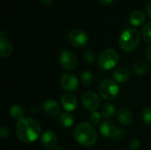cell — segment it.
Wrapping results in <instances>:
<instances>
[{"label": "cell", "instance_id": "obj_1", "mask_svg": "<svg viewBox=\"0 0 151 150\" xmlns=\"http://www.w3.org/2000/svg\"><path fill=\"white\" fill-rule=\"evenodd\" d=\"M41 126L33 118H23L18 121L16 125V134L18 138L26 143H31L36 141L41 135Z\"/></svg>", "mask_w": 151, "mask_h": 150}, {"label": "cell", "instance_id": "obj_2", "mask_svg": "<svg viewBox=\"0 0 151 150\" xmlns=\"http://www.w3.org/2000/svg\"><path fill=\"white\" fill-rule=\"evenodd\" d=\"M73 136L80 145L86 148L94 146L98 138L96 130L88 123L79 124L73 131Z\"/></svg>", "mask_w": 151, "mask_h": 150}, {"label": "cell", "instance_id": "obj_3", "mask_svg": "<svg viewBox=\"0 0 151 150\" xmlns=\"http://www.w3.org/2000/svg\"><path fill=\"white\" fill-rule=\"evenodd\" d=\"M141 35L138 30L129 27L122 32L119 36V44L124 51H132L136 49L140 43Z\"/></svg>", "mask_w": 151, "mask_h": 150}, {"label": "cell", "instance_id": "obj_4", "mask_svg": "<svg viewBox=\"0 0 151 150\" xmlns=\"http://www.w3.org/2000/svg\"><path fill=\"white\" fill-rule=\"evenodd\" d=\"M119 61V53L113 49L104 50L97 59V66L102 71H109L114 68Z\"/></svg>", "mask_w": 151, "mask_h": 150}, {"label": "cell", "instance_id": "obj_5", "mask_svg": "<svg viewBox=\"0 0 151 150\" xmlns=\"http://www.w3.org/2000/svg\"><path fill=\"white\" fill-rule=\"evenodd\" d=\"M98 90L104 99L111 101L118 96L120 88L114 80H105L100 84Z\"/></svg>", "mask_w": 151, "mask_h": 150}, {"label": "cell", "instance_id": "obj_6", "mask_svg": "<svg viewBox=\"0 0 151 150\" xmlns=\"http://www.w3.org/2000/svg\"><path fill=\"white\" fill-rule=\"evenodd\" d=\"M100 133L105 138L116 140L120 139L125 135L124 130L118 128L117 126L111 121H105L100 126Z\"/></svg>", "mask_w": 151, "mask_h": 150}, {"label": "cell", "instance_id": "obj_7", "mask_svg": "<svg viewBox=\"0 0 151 150\" xmlns=\"http://www.w3.org/2000/svg\"><path fill=\"white\" fill-rule=\"evenodd\" d=\"M68 41L73 46L76 48H82L87 45L88 42V35L84 30L81 28H74L69 32Z\"/></svg>", "mask_w": 151, "mask_h": 150}, {"label": "cell", "instance_id": "obj_8", "mask_svg": "<svg viewBox=\"0 0 151 150\" xmlns=\"http://www.w3.org/2000/svg\"><path fill=\"white\" fill-rule=\"evenodd\" d=\"M81 100H82V104L84 108L91 112L96 111L101 104L99 95L96 93L92 92V91L86 92L82 95Z\"/></svg>", "mask_w": 151, "mask_h": 150}, {"label": "cell", "instance_id": "obj_9", "mask_svg": "<svg viewBox=\"0 0 151 150\" xmlns=\"http://www.w3.org/2000/svg\"><path fill=\"white\" fill-rule=\"evenodd\" d=\"M59 63L61 67L66 71L74 70L78 65V58L71 51L64 50L59 57Z\"/></svg>", "mask_w": 151, "mask_h": 150}, {"label": "cell", "instance_id": "obj_10", "mask_svg": "<svg viewBox=\"0 0 151 150\" xmlns=\"http://www.w3.org/2000/svg\"><path fill=\"white\" fill-rule=\"evenodd\" d=\"M60 85L63 89L67 92H74L79 88V81L75 75L72 73H65L60 78Z\"/></svg>", "mask_w": 151, "mask_h": 150}, {"label": "cell", "instance_id": "obj_11", "mask_svg": "<svg viewBox=\"0 0 151 150\" xmlns=\"http://www.w3.org/2000/svg\"><path fill=\"white\" fill-rule=\"evenodd\" d=\"M41 143L47 149H54L58 143L57 134L51 130H46L41 136Z\"/></svg>", "mask_w": 151, "mask_h": 150}, {"label": "cell", "instance_id": "obj_12", "mask_svg": "<svg viewBox=\"0 0 151 150\" xmlns=\"http://www.w3.org/2000/svg\"><path fill=\"white\" fill-rule=\"evenodd\" d=\"M13 50L12 42L5 36L4 31L0 32V53L3 58H6L11 56Z\"/></svg>", "mask_w": 151, "mask_h": 150}, {"label": "cell", "instance_id": "obj_13", "mask_svg": "<svg viewBox=\"0 0 151 150\" xmlns=\"http://www.w3.org/2000/svg\"><path fill=\"white\" fill-rule=\"evenodd\" d=\"M61 104L67 111H73L78 105L77 98L71 93H66L61 96Z\"/></svg>", "mask_w": 151, "mask_h": 150}, {"label": "cell", "instance_id": "obj_14", "mask_svg": "<svg viewBox=\"0 0 151 150\" xmlns=\"http://www.w3.org/2000/svg\"><path fill=\"white\" fill-rule=\"evenodd\" d=\"M42 110L50 117H57L58 115L60 114V111H61L59 104L52 99L46 100L43 103Z\"/></svg>", "mask_w": 151, "mask_h": 150}, {"label": "cell", "instance_id": "obj_15", "mask_svg": "<svg viewBox=\"0 0 151 150\" xmlns=\"http://www.w3.org/2000/svg\"><path fill=\"white\" fill-rule=\"evenodd\" d=\"M112 77H113V80L116 82L123 83V82H126V81H127L129 80L130 72L125 67H119V68H117V69H115L113 71Z\"/></svg>", "mask_w": 151, "mask_h": 150}, {"label": "cell", "instance_id": "obj_16", "mask_svg": "<svg viewBox=\"0 0 151 150\" xmlns=\"http://www.w3.org/2000/svg\"><path fill=\"white\" fill-rule=\"evenodd\" d=\"M133 119H134V117H133V114L132 112L126 109V108H123V109H120L118 112V120L119 122L122 125V126H129L133 123Z\"/></svg>", "mask_w": 151, "mask_h": 150}, {"label": "cell", "instance_id": "obj_17", "mask_svg": "<svg viewBox=\"0 0 151 150\" xmlns=\"http://www.w3.org/2000/svg\"><path fill=\"white\" fill-rule=\"evenodd\" d=\"M145 19H146V15L141 10H134V11H132V13L130 14V17H129V21H130L131 25H133L134 27H139V26L142 25L144 23Z\"/></svg>", "mask_w": 151, "mask_h": 150}, {"label": "cell", "instance_id": "obj_18", "mask_svg": "<svg viewBox=\"0 0 151 150\" xmlns=\"http://www.w3.org/2000/svg\"><path fill=\"white\" fill-rule=\"evenodd\" d=\"M10 115L11 117L15 120H21L24 118L25 115V110L24 108L19 104H14L10 108Z\"/></svg>", "mask_w": 151, "mask_h": 150}, {"label": "cell", "instance_id": "obj_19", "mask_svg": "<svg viewBox=\"0 0 151 150\" xmlns=\"http://www.w3.org/2000/svg\"><path fill=\"white\" fill-rule=\"evenodd\" d=\"M133 70L134 72V73L138 74V75H143L146 74L149 70H150V65L147 62L142 61V60H139L136 61L134 65H133Z\"/></svg>", "mask_w": 151, "mask_h": 150}, {"label": "cell", "instance_id": "obj_20", "mask_svg": "<svg viewBox=\"0 0 151 150\" xmlns=\"http://www.w3.org/2000/svg\"><path fill=\"white\" fill-rule=\"evenodd\" d=\"M58 122L61 126H63L65 128H69V127L73 126V125L74 123V118L72 114H70L68 112H64L59 116Z\"/></svg>", "mask_w": 151, "mask_h": 150}, {"label": "cell", "instance_id": "obj_21", "mask_svg": "<svg viewBox=\"0 0 151 150\" xmlns=\"http://www.w3.org/2000/svg\"><path fill=\"white\" fill-rule=\"evenodd\" d=\"M100 113H101V115H102V117L104 118L110 119L115 114V107L112 104L106 103V104L103 105V107L101 108V112Z\"/></svg>", "mask_w": 151, "mask_h": 150}, {"label": "cell", "instance_id": "obj_22", "mask_svg": "<svg viewBox=\"0 0 151 150\" xmlns=\"http://www.w3.org/2000/svg\"><path fill=\"white\" fill-rule=\"evenodd\" d=\"M81 80L84 87H89L93 81V75L88 70H85L82 72L81 75Z\"/></svg>", "mask_w": 151, "mask_h": 150}, {"label": "cell", "instance_id": "obj_23", "mask_svg": "<svg viewBox=\"0 0 151 150\" xmlns=\"http://www.w3.org/2000/svg\"><path fill=\"white\" fill-rule=\"evenodd\" d=\"M142 39L146 43H151V21L148 22L142 28Z\"/></svg>", "mask_w": 151, "mask_h": 150}, {"label": "cell", "instance_id": "obj_24", "mask_svg": "<svg viewBox=\"0 0 151 150\" xmlns=\"http://www.w3.org/2000/svg\"><path fill=\"white\" fill-rule=\"evenodd\" d=\"M142 118L145 124L151 126V107H145L142 110Z\"/></svg>", "mask_w": 151, "mask_h": 150}, {"label": "cell", "instance_id": "obj_25", "mask_svg": "<svg viewBox=\"0 0 151 150\" xmlns=\"http://www.w3.org/2000/svg\"><path fill=\"white\" fill-rule=\"evenodd\" d=\"M83 60L87 64L94 63V61H95V54H94V52L89 49L85 50L84 52H83Z\"/></svg>", "mask_w": 151, "mask_h": 150}, {"label": "cell", "instance_id": "obj_26", "mask_svg": "<svg viewBox=\"0 0 151 150\" xmlns=\"http://www.w3.org/2000/svg\"><path fill=\"white\" fill-rule=\"evenodd\" d=\"M101 118H102V115L101 113L97 112V111H93L91 112V114L89 115L88 118H89V121L93 124V125H98L101 121Z\"/></svg>", "mask_w": 151, "mask_h": 150}, {"label": "cell", "instance_id": "obj_27", "mask_svg": "<svg viewBox=\"0 0 151 150\" xmlns=\"http://www.w3.org/2000/svg\"><path fill=\"white\" fill-rule=\"evenodd\" d=\"M10 136V131L5 127V126H2L1 127V131H0V137L2 140H4L6 138H8Z\"/></svg>", "mask_w": 151, "mask_h": 150}, {"label": "cell", "instance_id": "obj_28", "mask_svg": "<svg viewBox=\"0 0 151 150\" xmlns=\"http://www.w3.org/2000/svg\"><path fill=\"white\" fill-rule=\"evenodd\" d=\"M141 146V142L139 139H134L130 143V149L132 150H137Z\"/></svg>", "mask_w": 151, "mask_h": 150}, {"label": "cell", "instance_id": "obj_29", "mask_svg": "<svg viewBox=\"0 0 151 150\" xmlns=\"http://www.w3.org/2000/svg\"><path fill=\"white\" fill-rule=\"evenodd\" d=\"M146 57H147V59L151 63V45L147 49V50H146Z\"/></svg>", "mask_w": 151, "mask_h": 150}, {"label": "cell", "instance_id": "obj_30", "mask_svg": "<svg viewBox=\"0 0 151 150\" xmlns=\"http://www.w3.org/2000/svg\"><path fill=\"white\" fill-rule=\"evenodd\" d=\"M113 1H114V0H98V2H99L101 4H103V5H109V4H111Z\"/></svg>", "mask_w": 151, "mask_h": 150}, {"label": "cell", "instance_id": "obj_31", "mask_svg": "<svg viewBox=\"0 0 151 150\" xmlns=\"http://www.w3.org/2000/svg\"><path fill=\"white\" fill-rule=\"evenodd\" d=\"M40 2L42 4H43L44 5H50L53 3V0H40Z\"/></svg>", "mask_w": 151, "mask_h": 150}, {"label": "cell", "instance_id": "obj_32", "mask_svg": "<svg viewBox=\"0 0 151 150\" xmlns=\"http://www.w3.org/2000/svg\"><path fill=\"white\" fill-rule=\"evenodd\" d=\"M146 10H147V12L149 14V16L151 18V1H150L148 4H147V7H146Z\"/></svg>", "mask_w": 151, "mask_h": 150}, {"label": "cell", "instance_id": "obj_33", "mask_svg": "<svg viewBox=\"0 0 151 150\" xmlns=\"http://www.w3.org/2000/svg\"><path fill=\"white\" fill-rule=\"evenodd\" d=\"M55 150H65L64 149H62V148H57V149H55Z\"/></svg>", "mask_w": 151, "mask_h": 150}]
</instances>
